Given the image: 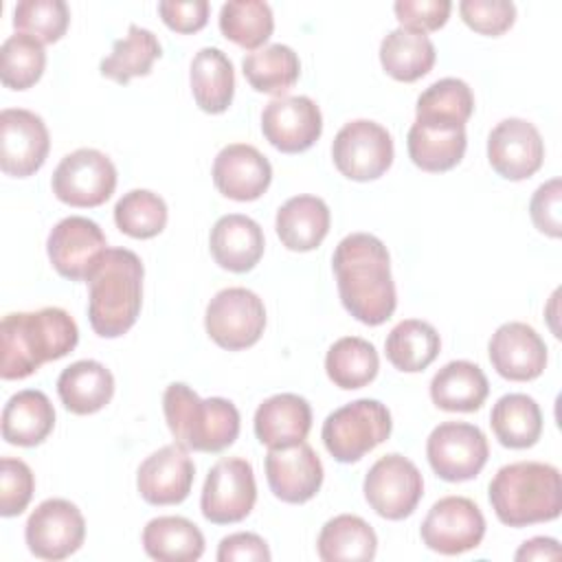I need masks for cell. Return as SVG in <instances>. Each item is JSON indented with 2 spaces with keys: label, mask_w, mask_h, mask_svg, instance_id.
Returning <instances> with one entry per match:
<instances>
[{
  "label": "cell",
  "mask_w": 562,
  "mask_h": 562,
  "mask_svg": "<svg viewBox=\"0 0 562 562\" xmlns=\"http://www.w3.org/2000/svg\"><path fill=\"white\" fill-rule=\"evenodd\" d=\"M70 22V11L64 0H20L13 9V26L42 44L61 40Z\"/></svg>",
  "instance_id": "43"
},
{
  "label": "cell",
  "mask_w": 562,
  "mask_h": 562,
  "mask_svg": "<svg viewBox=\"0 0 562 562\" xmlns=\"http://www.w3.org/2000/svg\"><path fill=\"white\" fill-rule=\"evenodd\" d=\"M35 479L31 468L22 459H0V514L4 518L18 516L31 503Z\"/></svg>",
  "instance_id": "44"
},
{
  "label": "cell",
  "mask_w": 562,
  "mask_h": 562,
  "mask_svg": "<svg viewBox=\"0 0 562 562\" xmlns=\"http://www.w3.org/2000/svg\"><path fill=\"white\" fill-rule=\"evenodd\" d=\"M316 551L323 562L373 560L378 551V536L364 518L356 514H338L323 525Z\"/></svg>",
  "instance_id": "34"
},
{
  "label": "cell",
  "mask_w": 562,
  "mask_h": 562,
  "mask_svg": "<svg viewBox=\"0 0 562 562\" xmlns=\"http://www.w3.org/2000/svg\"><path fill=\"white\" fill-rule=\"evenodd\" d=\"M331 268L340 303L364 325H382L397 305L391 277V255L382 239L371 233H351L334 250Z\"/></svg>",
  "instance_id": "1"
},
{
  "label": "cell",
  "mask_w": 562,
  "mask_h": 562,
  "mask_svg": "<svg viewBox=\"0 0 562 562\" xmlns=\"http://www.w3.org/2000/svg\"><path fill=\"white\" fill-rule=\"evenodd\" d=\"M490 362L496 373L512 382H529L547 367V345L540 334L520 321L503 323L487 345Z\"/></svg>",
  "instance_id": "20"
},
{
  "label": "cell",
  "mask_w": 562,
  "mask_h": 562,
  "mask_svg": "<svg viewBox=\"0 0 562 562\" xmlns=\"http://www.w3.org/2000/svg\"><path fill=\"white\" fill-rule=\"evenodd\" d=\"M380 369V356L375 347L360 338V336H345L338 338L327 356H325V371L327 378L345 391L362 389L375 380Z\"/></svg>",
  "instance_id": "38"
},
{
  "label": "cell",
  "mask_w": 562,
  "mask_h": 562,
  "mask_svg": "<svg viewBox=\"0 0 562 562\" xmlns=\"http://www.w3.org/2000/svg\"><path fill=\"white\" fill-rule=\"evenodd\" d=\"M393 428L391 411L380 400H353L323 422V443L338 463H356L389 439Z\"/></svg>",
  "instance_id": "6"
},
{
  "label": "cell",
  "mask_w": 562,
  "mask_h": 562,
  "mask_svg": "<svg viewBox=\"0 0 562 562\" xmlns=\"http://www.w3.org/2000/svg\"><path fill=\"white\" fill-rule=\"evenodd\" d=\"M323 463L305 441L288 448H270L266 454V479L272 494L292 505L307 503L323 485Z\"/></svg>",
  "instance_id": "19"
},
{
  "label": "cell",
  "mask_w": 562,
  "mask_h": 562,
  "mask_svg": "<svg viewBox=\"0 0 562 562\" xmlns=\"http://www.w3.org/2000/svg\"><path fill=\"white\" fill-rule=\"evenodd\" d=\"M406 147L413 165L422 171H450L465 154V125L448 121H415L408 130Z\"/></svg>",
  "instance_id": "23"
},
{
  "label": "cell",
  "mask_w": 562,
  "mask_h": 562,
  "mask_svg": "<svg viewBox=\"0 0 562 562\" xmlns=\"http://www.w3.org/2000/svg\"><path fill=\"white\" fill-rule=\"evenodd\" d=\"M461 20L481 35H503L516 20V7L507 0H461Z\"/></svg>",
  "instance_id": "45"
},
{
  "label": "cell",
  "mask_w": 562,
  "mask_h": 562,
  "mask_svg": "<svg viewBox=\"0 0 562 562\" xmlns=\"http://www.w3.org/2000/svg\"><path fill=\"white\" fill-rule=\"evenodd\" d=\"M105 235L97 222L83 215L64 217L53 226L46 239V252L64 279L88 281L105 248Z\"/></svg>",
  "instance_id": "16"
},
{
  "label": "cell",
  "mask_w": 562,
  "mask_h": 562,
  "mask_svg": "<svg viewBox=\"0 0 562 562\" xmlns=\"http://www.w3.org/2000/svg\"><path fill=\"white\" fill-rule=\"evenodd\" d=\"M263 231L261 226L241 213L222 215L209 237V248L215 263L228 272L252 270L263 255Z\"/></svg>",
  "instance_id": "24"
},
{
  "label": "cell",
  "mask_w": 562,
  "mask_h": 562,
  "mask_svg": "<svg viewBox=\"0 0 562 562\" xmlns=\"http://www.w3.org/2000/svg\"><path fill=\"white\" fill-rule=\"evenodd\" d=\"M167 204L149 189L127 191L114 206V222L121 233L134 239H149L167 226Z\"/></svg>",
  "instance_id": "42"
},
{
  "label": "cell",
  "mask_w": 562,
  "mask_h": 562,
  "mask_svg": "<svg viewBox=\"0 0 562 562\" xmlns=\"http://www.w3.org/2000/svg\"><path fill=\"white\" fill-rule=\"evenodd\" d=\"M46 68L44 44L26 33L9 35L0 46V79L11 90H26Z\"/></svg>",
  "instance_id": "41"
},
{
  "label": "cell",
  "mask_w": 562,
  "mask_h": 562,
  "mask_svg": "<svg viewBox=\"0 0 562 562\" xmlns=\"http://www.w3.org/2000/svg\"><path fill=\"white\" fill-rule=\"evenodd\" d=\"M50 187L59 202L77 209H92L112 198L116 189V167L103 151L81 147L59 160Z\"/></svg>",
  "instance_id": "7"
},
{
  "label": "cell",
  "mask_w": 562,
  "mask_h": 562,
  "mask_svg": "<svg viewBox=\"0 0 562 562\" xmlns=\"http://www.w3.org/2000/svg\"><path fill=\"white\" fill-rule=\"evenodd\" d=\"M562 182L560 178H551L544 184H540L529 202V215L533 226L549 235L560 237L562 235Z\"/></svg>",
  "instance_id": "46"
},
{
  "label": "cell",
  "mask_w": 562,
  "mask_h": 562,
  "mask_svg": "<svg viewBox=\"0 0 562 562\" xmlns=\"http://www.w3.org/2000/svg\"><path fill=\"white\" fill-rule=\"evenodd\" d=\"M162 55L158 37L143 26L130 24L127 35L123 40H116L112 46V53L101 59V75L116 81V83H130L134 77L149 75L154 61Z\"/></svg>",
  "instance_id": "36"
},
{
  "label": "cell",
  "mask_w": 562,
  "mask_h": 562,
  "mask_svg": "<svg viewBox=\"0 0 562 562\" xmlns=\"http://www.w3.org/2000/svg\"><path fill=\"white\" fill-rule=\"evenodd\" d=\"M57 395L66 411L92 415L114 395V375L97 360H77L57 378Z\"/></svg>",
  "instance_id": "29"
},
{
  "label": "cell",
  "mask_w": 562,
  "mask_h": 562,
  "mask_svg": "<svg viewBox=\"0 0 562 562\" xmlns=\"http://www.w3.org/2000/svg\"><path fill=\"white\" fill-rule=\"evenodd\" d=\"M204 327L217 347L248 349L266 329L263 301L248 288H224L209 301Z\"/></svg>",
  "instance_id": "8"
},
{
  "label": "cell",
  "mask_w": 562,
  "mask_h": 562,
  "mask_svg": "<svg viewBox=\"0 0 562 562\" xmlns=\"http://www.w3.org/2000/svg\"><path fill=\"white\" fill-rule=\"evenodd\" d=\"M560 555H562V549L555 538L536 536L531 540H525L514 558L516 560H558Z\"/></svg>",
  "instance_id": "50"
},
{
  "label": "cell",
  "mask_w": 562,
  "mask_h": 562,
  "mask_svg": "<svg viewBox=\"0 0 562 562\" xmlns=\"http://www.w3.org/2000/svg\"><path fill=\"white\" fill-rule=\"evenodd\" d=\"M490 424L505 448H531L542 435V413L538 402L525 393H507L496 400Z\"/></svg>",
  "instance_id": "33"
},
{
  "label": "cell",
  "mask_w": 562,
  "mask_h": 562,
  "mask_svg": "<svg viewBox=\"0 0 562 562\" xmlns=\"http://www.w3.org/2000/svg\"><path fill=\"white\" fill-rule=\"evenodd\" d=\"M487 160L505 180L531 178L544 160V143L538 127L518 116L503 119L487 136Z\"/></svg>",
  "instance_id": "17"
},
{
  "label": "cell",
  "mask_w": 562,
  "mask_h": 562,
  "mask_svg": "<svg viewBox=\"0 0 562 562\" xmlns=\"http://www.w3.org/2000/svg\"><path fill=\"white\" fill-rule=\"evenodd\" d=\"M55 428V408L46 393L24 389L11 395L2 411V439L13 446L33 448Z\"/></svg>",
  "instance_id": "27"
},
{
  "label": "cell",
  "mask_w": 562,
  "mask_h": 562,
  "mask_svg": "<svg viewBox=\"0 0 562 562\" xmlns=\"http://www.w3.org/2000/svg\"><path fill=\"white\" fill-rule=\"evenodd\" d=\"M393 138L386 127L369 119L345 123L331 143L336 169L356 182L375 180L393 165Z\"/></svg>",
  "instance_id": "10"
},
{
  "label": "cell",
  "mask_w": 562,
  "mask_h": 562,
  "mask_svg": "<svg viewBox=\"0 0 562 562\" xmlns=\"http://www.w3.org/2000/svg\"><path fill=\"white\" fill-rule=\"evenodd\" d=\"M426 457L439 479L461 483L474 479L485 468L490 446L479 426L468 422H443L428 435Z\"/></svg>",
  "instance_id": "11"
},
{
  "label": "cell",
  "mask_w": 562,
  "mask_h": 562,
  "mask_svg": "<svg viewBox=\"0 0 562 562\" xmlns=\"http://www.w3.org/2000/svg\"><path fill=\"white\" fill-rule=\"evenodd\" d=\"M312 428L310 402L296 393H277L255 411V435L268 448H288L307 439Z\"/></svg>",
  "instance_id": "25"
},
{
  "label": "cell",
  "mask_w": 562,
  "mask_h": 562,
  "mask_svg": "<svg viewBox=\"0 0 562 562\" xmlns=\"http://www.w3.org/2000/svg\"><path fill=\"white\" fill-rule=\"evenodd\" d=\"M257 501L252 465L241 457L220 459L206 474L200 509L209 522L231 525L244 520Z\"/></svg>",
  "instance_id": "12"
},
{
  "label": "cell",
  "mask_w": 562,
  "mask_h": 562,
  "mask_svg": "<svg viewBox=\"0 0 562 562\" xmlns=\"http://www.w3.org/2000/svg\"><path fill=\"white\" fill-rule=\"evenodd\" d=\"M191 92L206 114H222L233 103L235 70L228 55L215 46H204L193 55L189 70Z\"/></svg>",
  "instance_id": "30"
},
{
  "label": "cell",
  "mask_w": 562,
  "mask_h": 562,
  "mask_svg": "<svg viewBox=\"0 0 562 562\" xmlns=\"http://www.w3.org/2000/svg\"><path fill=\"white\" fill-rule=\"evenodd\" d=\"M143 261L130 248H108L88 277V318L101 338L123 336L143 305Z\"/></svg>",
  "instance_id": "3"
},
{
  "label": "cell",
  "mask_w": 562,
  "mask_h": 562,
  "mask_svg": "<svg viewBox=\"0 0 562 562\" xmlns=\"http://www.w3.org/2000/svg\"><path fill=\"white\" fill-rule=\"evenodd\" d=\"M474 112V94L463 79L443 77L430 83L415 105V121H448L465 125Z\"/></svg>",
  "instance_id": "40"
},
{
  "label": "cell",
  "mask_w": 562,
  "mask_h": 562,
  "mask_svg": "<svg viewBox=\"0 0 562 562\" xmlns=\"http://www.w3.org/2000/svg\"><path fill=\"white\" fill-rule=\"evenodd\" d=\"M362 492L378 516L386 520H402L417 509L424 496V479L411 459L400 452H391L369 468Z\"/></svg>",
  "instance_id": "9"
},
{
  "label": "cell",
  "mask_w": 562,
  "mask_h": 562,
  "mask_svg": "<svg viewBox=\"0 0 562 562\" xmlns=\"http://www.w3.org/2000/svg\"><path fill=\"white\" fill-rule=\"evenodd\" d=\"M244 77L257 92L283 97L301 75L299 55L285 44H270L252 50L241 61Z\"/></svg>",
  "instance_id": "37"
},
{
  "label": "cell",
  "mask_w": 562,
  "mask_h": 562,
  "mask_svg": "<svg viewBox=\"0 0 562 562\" xmlns=\"http://www.w3.org/2000/svg\"><path fill=\"white\" fill-rule=\"evenodd\" d=\"M490 384L483 369L470 360L443 364L430 380V400L448 413H474L487 400Z\"/></svg>",
  "instance_id": "28"
},
{
  "label": "cell",
  "mask_w": 562,
  "mask_h": 562,
  "mask_svg": "<svg viewBox=\"0 0 562 562\" xmlns=\"http://www.w3.org/2000/svg\"><path fill=\"white\" fill-rule=\"evenodd\" d=\"M452 4L448 0H397L393 4L395 18L402 29H411L417 33L437 31L448 22Z\"/></svg>",
  "instance_id": "47"
},
{
  "label": "cell",
  "mask_w": 562,
  "mask_h": 562,
  "mask_svg": "<svg viewBox=\"0 0 562 562\" xmlns=\"http://www.w3.org/2000/svg\"><path fill=\"white\" fill-rule=\"evenodd\" d=\"M213 182L224 198L250 202L268 191L272 167L257 147L231 143L222 147L213 160Z\"/></svg>",
  "instance_id": "22"
},
{
  "label": "cell",
  "mask_w": 562,
  "mask_h": 562,
  "mask_svg": "<svg viewBox=\"0 0 562 562\" xmlns=\"http://www.w3.org/2000/svg\"><path fill=\"white\" fill-rule=\"evenodd\" d=\"M162 413L176 443L195 452H222L239 435V411L231 400H202L184 382L165 389Z\"/></svg>",
  "instance_id": "5"
},
{
  "label": "cell",
  "mask_w": 562,
  "mask_h": 562,
  "mask_svg": "<svg viewBox=\"0 0 562 562\" xmlns=\"http://www.w3.org/2000/svg\"><path fill=\"white\" fill-rule=\"evenodd\" d=\"M435 44L426 33L393 29L380 44V64L397 81H417L435 66Z\"/></svg>",
  "instance_id": "32"
},
{
  "label": "cell",
  "mask_w": 562,
  "mask_h": 562,
  "mask_svg": "<svg viewBox=\"0 0 562 562\" xmlns=\"http://www.w3.org/2000/svg\"><path fill=\"white\" fill-rule=\"evenodd\" d=\"M490 505L507 527L555 520L562 512L560 470L542 461H516L498 468L490 481Z\"/></svg>",
  "instance_id": "4"
},
{
  "label": "cell",
  "mask_w": 562,
  "mask_h": 562,
  "mask_svg": "<svg viewBox=\"0 0 562 562\" xmlns=\"http://www.w3.org/2000/svg\"><path fill=\"white\" fill-rule=\"evenodd\" d=\"M419 533L430 551L459 555L481 544L485 516L479 505L465 496H443L428 509Z\"/></svg>",
  "instance_id": "13"
},
{
  "label": "cell",
  "mask_w": 562,
  "mask_h": 562,
  "mask_svg": "<svg viewBox=\"0 0 562 562\" xmlns=\"http://www.w3.org/2000/svg\"><path fill=\"white\" fill-rule=\"evenodd\" d=\"M220 31L237 46L257 50L274 31L272 9L261 0H228L220 9Z\"/></svg>",
  "instance_id": "39"
},
{
  "label": "cell",
  "mask_w": 562,
  "mask_h": 562,
  "mask_svg": "<svg viewBox=\"0 0 562 562\" xmlns=\"http://www.w3.org/2000/svg\"><path fill=\"white\" fill-rule=\"evenodd\" d=\"M270 558L266 540L252 531L231 533L217 547V562H268Z\"/></svg>",
  "instance_id": "49"
},
{
  "label": "cell",
  "mask_w": 562,
  "mask_h": 562,
  "mask_svg": "<svg viewBox=\"0 0 562 562\" xmlns=\"http://www.w3.org/2000/svg\"><path fill=\"white\" fill-rule=\"evenodd\" d=\"M143 549L158 562H193L204 553V536L184 516H158L143 529Z\"/></svg>",
  "instance_id": "31"
},
{
  "label": "cell",
  "mask_w": 562,
  "mask_h": 562,
  "mask_svg": "<svg viewBox=\"0 0 562 562\" xmlns=\"http://www.w3.org/2000/svg\"><path fill=\"white\" fill-rule=\"evenodd\" d=\"M86 538V520L79 507L66 498H46L29 516L24 540L40 560H64L79 551Z\"/></svg>",
  "instance_id": "14"
},
{
  "label": "cell",
  "mask_w": 562,
  "mask_h": 562,
  "mask_svg": "<svg viewBox=\"0 0 562 562\" xmlns=\"http://www.w3.org/2000/svg\"><path fill=\"white\" fill-rule=\"evenodd\" d=\"M261 132L274 149L299 154L321 138L323 114L305 94L274 97L261 112Z\"/></svg>",
  "instance_id": "18"
},
{
  "label": "cell",
  "mask_w": 562,
  "mask_h": 562,
  "mask_svg": "<svg viewBox=\"0 0 562 562\" xmlns=\"http://www.w3.org/2000/svg\"><path fill=\"white\" fill-rule=\"evenodd\" d=\"M77 342V323L61 307L7 314L0 323V375L2 380L29 378L44 362L70 353Z\"/></svg>",
  "instance_id": "2"
},
{
  "label": "cell",
  "mask_w": 562,
  "mask_h": 562,
  "mask_svg": "<svg viewBox=\"0 0 562 562\" xmlns=\"http://www.w3.org/2000/svg\"><path fill=\"white\" fill-rule=\"evenodd\" d=\"M439 347L441 338L437 329L419 318L400 321L384 342L386 360L404 373L424 371L439 356Z\"/></svg>",
  "instance_id": "35"
},
{
  "label": "cell",
  "mask_w": 562,
  "mask_h": 562,
  "mask_svg": "<svg viewBox=\"0 0 562 562\" xmlns=\"http://www.w3.org/2000/svg\"><path fill=\"white\" fill-rule=\"evenodd\" d=\"M329 206L318 195H294L279 211L274 220L277 235L288 250L307 252L321 246L329 233Z\"/></svg>",
  "instance_id": "26"
},
{
  "label": "cell",
  "mask_w": 562,
  "mask_h": 562,
  "mask_svg": "<svg viewBox=\"0 0 562 562\" xmlns=\"http://www.w3.org/2000/svg\"><path fill=\"white\" fill-rule=\"evenodd\" d=\"M50 136L40 114L24 108L0 112V169L13 178L33 176L48 156Z\"/></svg>",
  "instance_id": "15"
},
{
  "label": "cell",
  "mask_w": 562,
  "mask_h": 562,
  "mask_svg": "<svg viewBox=\"0 0 562 562\" xmlns=\"http://www.w3.org/2000/svg\"><path fill=\"white\" fill-rule=\"evenodd\" d=\"M195 465L180 443H169L151 452L136 472V487L149 505H178L193 485Z\"/></svg>",
  "instance_id": "21"
},
{
  "label": "cell",
  "mask_w": 562,
  "mask_h": 562,
  "mask_svg": "<svg viewBox=\"0 0 562 562\" xmlns=\"http://www.w3.org/2000/svg\"><path fill=\"white\" fill-rule=\"evenodd\" d=\"M211 4L206 0H162L158 13L162 22L176 33H195L204 29Z\"/></svg>",
  "instance_id": "48"
}]
</instances>
